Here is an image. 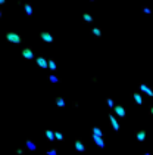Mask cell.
I'll return each mask as SVG.
<instances>
[{
  "label": "cell",
  "mask_w": 153,
  "mask_h": 155,
  "mask_svg": "<svg viewBox=\"0 0 153 155\" xmlns=\"http://www.w3.org/2000/svg\"><path fill=\"white\" fill-rule=\"evenodd\" d=\"M141 13H144V15H153V9L150 6H141Z\"/></svg>",
  "instance_id": "25"
},
{
  "label": "cell",
  "mask_w": 153,
  "mask_h": 155,
  "mask_svg": "<svg viewBox=\"0 0 153 155\" xmlns=\"http://www.w3.org/2000/svg\"><path fill=\"white\" fill-rule=\"evenodd\" d=\"M2 18H3V9L0 8V19H2Z\"/></svg>",
  "instance_id": "31"
},
{
  "label": "cell",
  "mask_w": 153,
  "mask_h": 155,
  "mask_svg": "<svg viewBox=\"0 0 153 155\" xmlns=\"http://www.w3.org/2000/svg\"><path fill=\"white\" fill-rule=\"evenodd\" d=\"M47 70H50V74H56L58 71V61L55 58H49V67Z\"/></svg>",
  "instance_id": "16"
},
{
  "label": "cell",
  "mask_w": 153,
  "mask_h": 155,
  "mask_svg": "<svg viewBox=\"0 0 153 155\" xmlns=\"http://www.w3.org/2000/svg\"><path fill=\"white\" fill-rule=\"evenodd\" d=\"M38 38L41 40V41H44V43H55V36H53V33L52 31H49V30H44V31H40L38 33Z\"/></svg>",
  "instance_id": "7"
},
{
  "label": "cell",
  "mask_w": 153,
  "mask_h": 155,
  "mask_svg": "<svg viewBox=\"0 0 153 155\" xmlns=\"http://www.w3.org/2000/svg\"><path fill=\"white\" fill-rule=\"evenodd\" d=\"M34 62H35V65L38 68H41V70H47V67H49V59H47L46 56H43V55H37Z\"/></svg>",
  "instance_id": "9"
},
{
  "label": "cell",
  "mask_w": 153,
  "mask_h": 155,
  "mask_svg": "<svg viewBox=\"0 0 153 155\" xmlns=\"http://www.w3.org/2000/svg\"><path fill=\"white\" fill-rule=\"evenodd\" d=\"M134 139L137 140V142L140 143H144L147 140V130L146 129H137V130H134Z\"/></svg>",
  "instance_id": "8"
},
{
  "label": "cell",
  "mask_w": 153,
  "mask_h": 155,
  "mask_svg": "<svg viewBox=\"0 0 153 155\" xmlns=\"http://www.w3.org/2000/svg\"><path fill=\"white\" fill-rule=\"evenodd\" d=\"M90 137H91L93 143L97 146V148L103 149V148L106 146V139H105V137H99V136H93V134H90Z\"/></svg>",
  "instance_id": "15"
},
{
  "label": "cell",
  "mask_w": 153,
  "mask_h": 155,
  "mask_svg": "<svg viewBox=\"0 0 153 155\" xmlns=\"http://www.w3.org/2000/svg\"><path fill=\"white\" fill-rule=\"evenodd\" d=\"M137 90H139V92H140L143 96H147V97L153 99V87L149 83H146V81H141V83L139 84V89H137Z\"/></svg>",
  "instance_id": "3"
},
{
  "label": "cell",
  "mask_w": 153,
  "mask_h": 155,
  "mask_svg": "<svg viewBox=\"0 0 153 155\" xmlns=\"http://www.w3.org/2000/svg\"><path fill=\"white\" fill-rule=\"evenodd\" d=\"M5 40H6L8 43L13 45V46H21L24 43V37L21 36V33H18V31H6Z\"/></svg>",
  "instance_id": "1"
},
{
  "label": "cell",
  "mask_w": 153,
  "mask_h": 155,
  "mask_svg": "<svg viewBox=\"0 0 153 155\" xmlns=\"http://www.w3.org/2000/svg\"><path fill=\"white\" fill-rule=\"evenodd\" d=\"M30 155H37V154H30Z\"/></svg>",
  "instance_id": "32"
},
{
  "label": "cell",
  "mask_w": 153,
  "mask_h": 155,
  "mask_svg": "<svg viewBox=\"0 0 153 155\" xmlns=\"http://www.w3.org/2000/svg\"><path fill=\"white\" fill-rule=\"evenodd\" d=\"M24 148H25L27 151H30V154H35V151H37V143L34 142V139L27 137L25 142H24Z\"/></svg>",
  "instance_id": "10"
},
{
  "label": "cell",
  "mask_w": 153,
  "mask_h": 155,
  "mask_svg": "<svg viewBox=\"0 0 153 155\" xmlns=\"http://www.w3.org/2000/svg\"><path fill=\"white\" fill-rule=\"evenodd\" d=\"M90 134H93V136H99V137H105V133H103V130H102L100 127H97V126H93V127H91Z\"/></svg>",
  "instance_id": "19"
},
{
  "label": "cell",
  "mask_w": 153,
  "mask_h": 155,
  "mask_svg": "<svg viewBox=\"0 0 153 155\" xmlns=\"http://www.w3.org/2000/svg\"><path fill=\"white\" fill-rule=\"evenodd\" d=\"M55 142H65V134H63V131L55 130Z\"/></svg>",
  "instance_id": "21"
},
{
  "label": "cell",
  "mask_w": 153,
  "mask_h": 155,
  "mask_svg": "<svg viewBox=\"0 0 153 155\" xmlns=\"http://www.w3.org/2000/svg\"><path fill=\"white\" fill-rule=\"evenodd\" d=\"M112 112L116 115L119 120H127V108L124 107V105H121V104H116L115 107H113V109H112Z\"/></svg>",
  "instance_id": "6"
},
{
  "label": "cell",
  "mask_w": 153,
  "mask_h": 155,
  "mask_svg": "<svg viewBox=\"0 0 153 155\" xmlns=\"http://www.w3.org/2000/svg\"><path fill=\"white\" fill-rule=\"evenodd\" d=\"M149 114L153 117V105H150V108H149Z\"/></svg>",
  "instance_id": "29"
},
{
  "label": "cell",
  "mask_w": 153,
  "mask_h": 155,
  "mask_svg": "<svg viewBox=\"0 0 153 155\" xmlns=\"http://www.w3.org/2000/svg\"><path fill=\"white\" fill-rule=\"evenodd\" d=\"M90 83H93V84L99 83V80H97V77H96V75H93V77H91V78H90Z\"/></svg>",
  "instance_id": "27"
},
{
  "label": "cell",
  "mask_w": 153,
  "mask_h": 155,
  "mask_svg": "<svg viewBox=\"0 0 153 155\" xmlns=\"http://www.w3.org/2000/svg\"><path fill=\"white\" fill-rule=\"evenodd\" d=\"M43 134H44L47 142H55V130L53 129H44Z\"/></svg>",
  "instance_id": "17"
},
{
  "label": "cell",
  "mask_w": 153,
  "mask_h": 155,
  "mask_svg": "<svg viewBox=\"0 0 153 155\" xmlns=\"http://www.w3.org/2000/svg\"><path fill=\"white\" fill-rule=\"evenodd\" d=\"M141 155H153V154L150 152V151H143V152H141Z\"/></svg>",
  "instance_id": "28"
},
{
  "label": "cell",
  "mask_w": 153,
  "mask_h": 155,
  "mask_svg": "<svg viewBox=\"0 0 153 155\" xmlns=\"http://www.w3.org/2000/svg\"><path fill=\"white\" fill-rule=\"evenodd\" d=\"M107 121H109V126L112 127L113 131L121 130V121H119V118H118L112 111H109V114H107Z\"/></svg>",
  "instance_id": "2"
},
{
  "label": "cell",
  "mask_w": 153,
  "mask_h": 155,
  "mask_svg": "<svg viewBox=\"0 0 153 155\" xmlns=\"http://www.w3.org/2000/svg\"><path fill=\"white\" fill-rule=\"evenodd\" d=\"M22 9H24V15H25L27 18H31V16L34 15V8H33V3H30V2H25V3H22Z\"/></svg>",
  "instance_id": "12"
},
{
  "label": "cell",
  "mask_w": 153,
  "mask_h": 155,
  "mask_svg": "<svg viewBox=\"0 0 153 155\" xmlns=\"http://www.w3.org/2000/svg\"><path fill=\"white\" fill-rule=\"evenodd\" d=\"M27 152H28V151H27L24 146H19V148H15V149H13V154L15 155H27Z\"/></svg>",
  "instance_id": "23"
},
{
  "label": "cell",
  "mask_w": 153,
  "mask_h": 155,
  "mask_svg": "<svg viewBox=\"0 0 153 155\" xmlns=\"http://www.w3.org/2000/svg\"><path fill=\"white\" fill-rule=\"evenodd\" d=\"M87 149H88V146H87V143L84 142L81 137L74 139V151H75V152L84 154V152H87Z\"/></svg>",
  "instance_id": "5"
},
{
  "label": "cell",
  "mask_w": 153,
  "mask_h": 155,
  "mask_svg": "<svg viewBox=\"0 0 153 155\" xmlns=\"http://www.w3.org/2000/svg\"><path fill=\"white\" fill-rule=\"evenodd\" d=\"M105 104H106V107L109 108V109H110V111H112V109H113V107H115V105H116V104H115V101H113V97H112V96H107V97H106V99H105Z\"/></svg>",
  "instance_id": "22"
},
{
  "label": "cell",
  "mask_w": 153,
  "mask_h": 155,
  "mask_svg": "<svg viewBox=\"0 0 153 155\" xmlns=\"http://www.w3.org/2000/svg\"><path fill=\"white\" fill-rule=\"evenodd\" d=\"M6 3H8L6 0H0V6H3V5H6Z\"/></svg>",
  "instance_id": "30"
},
{
  "label": "cell",
  "mask_w": 153,
  "mask_h": 155,
  "mask_svg": "<svg viewBox=\"0 0 153 155\" xmlns=\"http://www.w3.org/2000/svg\"><path fill=\"white\" fill-rule=\"evenodd\" d=\"M131 97H132V101H134V104H135V105H139V107L144 105V96L141 95L139 90L131 92Z\"/></svg>",
  "instance_id": "11"
},
{
  "label": "cell",
  "mask_w": 153,
  "mask_h": 155,
  "mask_svg": "<svg viewBox=\"0 0 153 155\" xmlns=\"http://www.w3.org/2000/svg\"><path fill=\"white\" fill-rule=\"evenodd\" d=\"M88 33H90V36L93 37V38H96V40H100L102 36H103V30H102L100 27H91Z\"/></svg>",
  "instance_id": "13"
},
{
  "label": "cell",
  "mask_w": 153,
  "mask_h": 155,
  "mask_svg": "<svg viewBox=\"0 0 153 155\" xmlns=\"http://www.w3.org/2000/svg\"><path fill=\"white\" fill-rule=\"evenodd\" d=\"M82 22H85V24H93L94 16L90 12H84L82 13Z\"/></svg>",
  "instance_id": "18"
},
{
  "label": "cell",
  "mask_w": 153,
  "mask_h": 155,
  "mask_svg": "<svg viewBox=\"0 0 153 155\" xmlns=\"http://www.w3.org/2000/svg\"><path fill=\"white\" fill-rule=\"evenodd\" d=\"M47 80H49L52 84L60 83V77H59L58 74H49V75H47Z\"/></svg>",
  "instance_id": "20"
},
{
  "label": "cell",
  "mask_w": 153,
  "mask_h": 155,
  "mask_svg": "<svg viewBox=\"0 0 153 155\" xmlns=\"http://www.w3.org/2000/svg\"><path fill=\"white\" fill-rule=\"evenodd\" d=\"M72 108H80V101H72Z\"/></svg>",
  "instance_id": "26"
},
{
  "label": "cell",
  "mask_w": 153,
  "mask_h": 155,
  "mask_svg": "<svg viewBox=\"0 0 153 155\" xmlns=\"http://www.w3.org/2000/svg\"><path fill=\"white\" fill-rule=\"evenodd\" d=\"M21 56H22L24 61H34L37 55H35L34 49L31 48V46H24L21 49Z\"/></svg>",
  "instance_id": "4"
},
{
  "label": "cell",
  "mask_w": 153,
  "mask_h": 155,
  "mask_svg": "<svg viewBox=\"0 0 153 155\" xmlns=\"http://www.w3.org/2000/svg\"><path fill=\"white\" fill-rule=\"evenodd\" d=\"M44 155H59V149L58 148H49L44 151Z\"/></svg>",
  "instance_id": "24"
},
{
  "label": "cell",
  "mask_w": 153,
  "mask_h": 155,
  "mask_svg": "<svg viewBox=\"0 0 153 155\" xmlns=\"http://www.w3.org/2000/svg\"><path fill=\"white\" fill-rule=\"evenodd\" d=\"M53 105L58 108V109H63V108L66 107V101H65L63 96H55L53 97Z\"/></svg>",
  "instance_id": "14"
}]
</instances>
